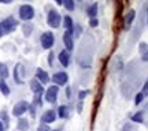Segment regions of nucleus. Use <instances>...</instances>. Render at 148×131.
<instances>
[{"label":"nucleus","mask_w":148,"mask_h":131,"mask_svg":"<svg viewBox=\"0 0 148 131\" xmlns=\"http://www.w3.org/2000/svg\"><path fill=\"white\" fill-rule=\"evenodd\" d=\"M62 4H63L69 11H73L74 7H75V4H74V0H63V3H62Z\"/></svg>","instance_id":"4be33fe9"},{"label":"nucleus","mask_w":148,"mask_h":131,"mask_svg":"<svg viewBox=\"0 0 148 131\" xmlns=\"http://www.w3.org/2000/svg\"><path fill=\"white\" fill-rule=\"evenodd\" d=\"M0 119H3V121H4L5 126H8V116H7V113H5L4 111H3V112H0Z\"/></svg>","instance_id":"bb28decb"},{"label":"nucleus","mask_w":148,"mask_h":131,"mask_svg":"<svg viewBox=\"0 0 148 131\" xmlns=\"http://www.w3.org/2000/svg\"><path fill=\"white\" fill-rule=\"evenodd\" d=\"M36 79L40 83H48L49 82V75L47 74V71H44L42 68H37L36 70Z\"/></svg>","instance_id":"1a4fd4ad"},{"label":"nucleus","mask_w":148,"mask_h":131,"mask_svg":"<svg viewBox=\"0 0 148 131\" xmlns=\"http://www.w3.org/2000/svg\"><path fill=\"white\" fill-rule=\"evenodd\" d=\"M96 14H97V3H93V4L88 8V15H89L90 18H95Z\"/></svg>","instance_id":"aec40b11"},{"label":"nucleus","mask_w":148,"mask_h":131,"mask_svg":"<svg viewBox=\"0 0 148 131\" xmlns=\"http://www.w3.org/2000/svg\"><path fill=\"white\" fill-rule=\"evenodd\" d=\"M52 60H53V53L51 52L49 53V56H48V63L51 64V66H52Z\"/></svg>","instance_id":"2f4dec72"},{"label":"nucleus","mask_w":148,"mask_h":131,"mask_svg":"<svg viewBox=\"0 0 148 131\" xmlns=\"http://www.w3.org/2000/svg\"><path fill=\"white\" fill-rule=\"evenodd\" d=\"M21 68H22L21 64H16L15 68H14V81H15L16 83H19V85L23 82V79H22V75H21V73H19V71H21Z\"/></svg>","instance_id":"2eb2a0df"},{"label":"nucleus","mask_w":148,"mask_h":131,"mask_svg":"<svg viewBox=\"0 0 148 131\" xmlns=\"http://www.w3.org/2000/svg\"><path fill=\"white\" fill-rule=\"evenodd\" d=\"M53 131H60V130H53Z\"/></svg>","instance_id":"4c0bfd02"},{"label":"nucleus","mask_w":148,"mask_h":131,"mask_svg":"<svg viewBox=\"0 0 148 131\" xmlns=\"http://www.w3.org/2000/svg\"><path fill=\"white\" fill-rule=\"evenodd\" d=\"M41 96L40 94H36L34 96V100H33V105L34 107H41Z\"/></svg>","instance_id":"b1692460"},{"label":"nucleus","mask_w":148,"mask_h":131,"mask_svg":"<svg viewBox=\"0 0 148 131\" xmlns=\"http://www.w3.org/2000/svg\"><path fill=\"white\" fill-rule=\"evenodd\" d=\"M58 92H59V88L56 85L49 86L47 89V92H45V101L49 102V104H55L56 98H58Z\"/></svg>","instance_id":"39448f33"},{"label":"nucleus","mask_w":148,"mask_h":131,"mask_svg":"<svg viewBox=\"0 0 148 131\" xmlns=\"http://www.w3.org/2000/svg\"><path fill=\"white\" fill-rule=\"evenodd\" d=\"M140 52H141V55L148 53V45H147V44H144V42H141V44H140Z\"/></svg>","instance_id":"a878e982"},{"label":"nucleus","mask_w":148,"mask_h":131,"mask_svg":"<svg viewBox=\"0 0 148 131\" xmlns=\"http://www.w3.org/2000/svg\"><path fill=\"white\" fill-rule=\"evenodd\" d=\"M55 1H56V4H59V5H60L62 3H63V0H55Z\"/></svg>","instance_id":"e433bc0d"},{"label":"nucleus","mask_w":148,"mask_h":131,"mask_svg":"<svg viewBox=\"0 0 148 131\" xmlns=\"http://www.w3.org/2000/svg\"><path fill=\"white\" fill-rule=\"evenodd\" d=\"M132 120L136 121V123H143L144 121V116H143V112H137L132 116Z\"/></svg>","instance_id":"412c9836"},{"label":"nucleus","mask_w":148,"mask_h":131,"mask_svg":"<svg viewBox=\"0 0 148 131\" xmlns=\"http://www.w3.org/2000/svg\"><path fill=\"white\" fill-rule=\"evenodd\" d=\"M0 131H4V124H3V121H0Z\"/></svg>","instance_id":"f704fd0d"},{"label":"nucleus","mask_w":148,"mask_h":131,"mask_svg":"<svg viewBox=\"0 0 148 131\" xmlns=\"http://www.w3.org/2000/svg\"><path fill=\"white\" fill-rule=\"evenodd\" d=\"M52 81H53V83L56 85V86H62V85H66V83H67V81H69V75H67L66 73L59 71V73L53 74Z\"/></svg>","instance_id":"0eeeda50"},{"label":"nucleus","mask_w":148,"mask_h":131,"mask_svg":"<svg viewBox=\"0 0 148 131\" xmlns=\"http://www.w3.org/2000/svg\"><path fill=\"white\" fill-rule=\"evenodd\" d=\"M27 109H29V104H27L26 101H18V102L14 105V108H12V115L16 116V117H19V116L23 115Z\"/></svg>","instance_id":"423d86ee"},{"label":"nucleus","mask_w":148,"mask_h":131,"mask_svg":"<svg viewBox=\"0 0 148 131\" xmlns=\"http://www.w3.org/2000/svg\"><path fill=\"white\" fill-rule=\"evenodd\" d=\"M40 41H41V45L44 49H51L53 47V42H55V37L51 32H45L41 34Z\"/></svg>","instance_id":"20e7f679"},{"label":"nucleus","mask_w":148,"mask_h":131,"mask_svg":"<svg viewBox=\"0 0 148 131\" xmlns=\"http://www.w3.org/2000/svg\"><path fill=\"white\" fill-rule=\"evenodd\" d=\"M63 25H64V27H66V32L67 33H70L71 36H73V33H74V23H73V19L70 18L69 15H66L63 18Z\"/></svg>","instance_id":"ddd939ff"},{"label":"nucleus","mask_w":148,"mask_h":131,"mask_svg":"<svg viewBox=\"0 0 148 131\" xmlns=\"http://www.w3.org/2000/svg\"><path fill=\"white\" fill-rule=\"evenodd\" d=\"M37 131H51V130H49V127L47 124H41V126L37 128Z\"/></svg>","instance_id":"c85d7f7f"},{"label":"nucleus","mask_w":148,"mask_h":131,"mask_svg":"<svg viewBox=\"0 0 148 131\" xmlns=\"http://www.w3.org/2000/svg\"><path fill=\"white\" fill-rule=\"evenodd\" d=\"M63 42H64V47H66V51H73L74 42H73V36L70 33L66 32L63 34Z\"/></svg>","instance_id":"f8f14e48"},{"label":"nucleus","mask_w":148,"mask_h":131,"mask_svg":"<svg viewBox=\"0 0 148 131\" xmlns=\"http://www.w3.org/2000/svg\"><path fill=\"white\" fill-rule=\"evenodd\" d=\"M12 1H14V0H0V3H4V4H10Z\"/></svg>","instance_id":"473e14b6"},{"label":"nucleus","mask_w":148,"mask_h":131,"mask_svg":"<svg viewBox=\"0 0 148 131\" xmlns=\"http://www.w3.org/2000/svg\"><path fill=\"white\" fill-rule=\"evenodd\" d=\"M29 85H30V89H32V92L34 93V94H42V92H44V88H42V85L37 81L36 78L32 79L30 82H29Z\"/></svg>","instance_id":"9d476101"},{"label":"nucleus","mask_w":148,"mask_h":131,"mask_svg":"<svg viewBox=\"0 0 148 131\" xmlns=\"http://www.w3.org/2000/svg\"><path fill=\"white\" fill-rule=\"evenodd\" d=\"M32 29H33V27H32V25H27V23H26V25H23V34H25V36H30V33H32Z\"/></svg>","instance_id":"5701e85b"},{"label":"nucleus","mask_w":148,"mask_h":131,"mask_svg":"<svg viewBox=\"0 0 148 131\" xmlns=\"http://www.w3.org/2000/svg\"><path fill=\"white\" fill-rule=\"evenodd\" d=\"M0 92L3 93V96L10 94V88H8V85L5 83L4 81H0Z\"/></svg>","instance_id":"6ab92c4d"},{"label":"nucleus","mask_w":148,"mask_h":131,"mask_svg":"<svg viewBox=\"0 0 148 131\" xmlns=\"http://www.w3.org/2000/svg\"><path fill=\"white\" fill-rule=\"evenodd\" d=\"M99 25V21L96 19V18H90V21H89V26L90 27H96Z\"/></svg>","instance_id":"cd10ccee"},{"label":"nucleus","mask_w":148,"mask_h":131,"mask_svg":"<svg viewBox=\"0 0 148 131\" xmlns=\"http://www.w3.org/2000/svg\"><path fill=\"white\" fill-rule=\"evenodd\" d=\"M16 26H18V21H16L14 16H8V18L3 19V21L0 22V37L14 32L16 29Z\"/></svg>","instance_id":"f257e3e1"},{"label":"nucleus","mask_w":148,"mask_h":131,"mask_svg":"<svg viewBox=\"0 0 148 131\" xmlns=\"http://www.w3.org/2000/svg\"><path fill=\"white\" fill-rule=\"evenodd\" d=\"M16 128H18L19 131H27V128H29V121H27V119H23V117H21V119L18 120Z\"/></svg>","instance_id":"dca6fc26"},{"label":"nucleus","mask_w":148,"mask_h":131,"mask_svg":"<svg viewBox=\"0 0 148 131\" xmlns=\"http://www.w3.org/2000/svg\"><path fill=\"white\" fill-rule=\"evenodd\" d=\"M144 96H147L148 94V81L145 82V85H144V88H143V92H141Z\"/></svg>","instance_id":"7c9ffc66"},{"label":"nucleus","mask_w":148,"mask_h":131,"mask_svg":"<svg viewBox=\"0 0 148 131\" xmlns=\"http://www.w3.org/2000/svg\"><path fill=\"white\" fill-rule=\"evenodd\" d=\"M58 115H59V117H62V119L69 117V108H67L66 105H60L58 108Z\"/></svg>","instance_id":"f3484780"},{"label":"nucleus","mask_w":148,"mask_h":131,"mask_svg":"<svg viewBox=\"0 0 148 131\" xmlns=\"http://www.w3.org/2000/svg\"><path fill=\"white\" fill-rule=\"evenodd\" d=\"M56 120V112L55 111H47V112H44L41 116V123L42 124H49V123H53V121Z\"/></svg>","instance_id":"6e6552de"},{"label":"nucleus","mask_w":148,"mask_h":131,"mask_svg":"<svg viewBox=\"0 0 148 131\" xmlns=\"http://www.w3.org/2000/svg\"><path fill=\"white\" fill-rule=\"evenodd\" d=\"M34 16V8L29 4H23L19 7V18L22 21H30Z\"/></svg>","instance_id":"7ed1b4c3"},{"label":"nucleus","mask_w":148,"mask_h":131,"mask_svg":"<svg viewBox=\"0 0 148 131\" xmlns=\"http://www.w3.org/2000/svg\"><path fill=\"white\" fill-rule=\"evenodd\" d=\"M134 16H136V11H134V10H129V11H127L126 16H125V27H126V29H129V27H130L133 19H134Z\"/></svg>","instance_id":"4468645a"},{"label":"nucleus","mask_w":148,"mask_h":131,"mask_svg":"<svg viewBox=\"0 0 148 131\" xmlns=\"http://www.w3.org/2000/svg\"><path fill=\"white\" fill-rule=\"evenodd\" d=\"M59 58V62H60V64L63 66V67H69V63H70V53L69 51H60V53L58 55Z\"/></svg>","instance_id":"9b49d317"},{"label":"nucleus","mask_w":148,"mask_h":131,"mask_svg":"<svg viewBox=\"0 0 148 131\" xmlns=\"http://www.w3.org/2000/svg\"><path fill=\"white\" fill-rule=\"evenodd\" d=\"M144 100V94L143 93H137L136 94V100H134V104L138 105V104H141V101Z\"/></svg>","instance_id":"393cba45"},{"label":"nucleus","mask_w":148,"mask_h":131,"mask_svg":"<svg viewBox=\"0 0 148 131\" xmlns=\"http://www.w3.org/2000/svg\"><path fill=\"white\" fill-rule=\"evenodd\" d=\"M86 94H88V92H86V90H85V92H79V93H78V98L79 100H84L85 97H86Z\"/></svg>","instance_id":"c756f323"},{"label":"nucleus","mask_w":148,"mask_h":131,"mask_svg":"<svg viewBox=\"0 0 148 131\" xmlns=\"http://www.w3.org/2000/svg\"><path fill=\"white\" fill-rule=\"evenodd\" d=\"M60 15H59V12L56 10H49L47 15V23L49 26L52 27V29H58L60 26Z\"/></svg>","instance_id":"f03ea898"},{"label":"nucleus","mask_w":148,"mask_h":131,"mask_svg":"<svg viewBox=\"0 0 148 131\" xmlns=\"http://www.w3.org/2000/svg\"><path fill=\"white\" fill-rule=\"evenodd\" d=\"M0 78L1 79L8 78V67L3 63H0Z\"/></svg>","instance_id":"a211bd4d"},{"label":"nucleus","mask_w":148,"mask_h":131,"mask_svg":"<svg viewBox=\"0 0 148 131\" xmlns=\"http://www.w3.org/2000/svg\"><path fill=\"white\" fill-rule=\"evenodd\" d=\"M66 94H67V97L70 98V88H67V90H66Z\"/></svg>","instance_id":"c9c22d12"},{"label":"nucleus","mask_w":148,"mask_h":131,"mask_svg":"<svg viewBox=\"0 0 148 131\" xmlns=\"http://www.w3.org/2000/svg\"><path fill=\"white\" fill-rule=\"evenodd\" d=\"M143 60H144V62H148V53L143 55Z\"/></svg>","instance_id":"72a5a7b5"}]
</instances>
